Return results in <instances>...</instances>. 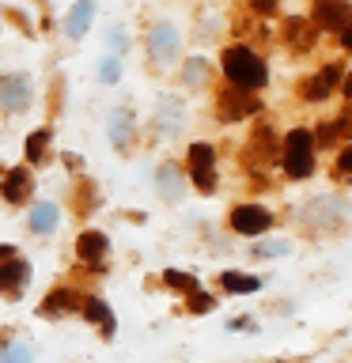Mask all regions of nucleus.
I'll list each match as a JSON object with an SVG mask.
<instances>
[{
  "label": "nucleus",
  "mask_w": 352,
  "mask_h": 363,
  "mask_svg": "<svg viewBox=\"0 0 352 363\" xmlns=\"http://www.w3.org/2000/svg\"><path fill=\"white\" fill-rule=\"evenodd\" d=\"M224 72L243 91H258V87H265V79H269L265 61H261L254 50H246V45H231V50L224 53Z\"/></svg>",
  "instance_id": "1"
},
{
  "label": "nucleus",
  "mask_w": 352,
  "mask_h": 363,
  "mask_svg": "<svg viewBox=\"0 0 352 363\" xmlns=\"http://www.w3.org/2000/svg\"><path fill=\"white\" fill-rule=\"evenodd\" d=\"M284 170L292 178H307L314 170V136L307 129H292L284 136Z\"/></svg>",
  "instance_id": "2"
},
{
  "label": "nucleus",
  "mask_w": 352,
  "mask_h": 363,
  "mask_svg": "<svg viewBox=\"0 0 352 363\" xmlns=\"http://www.w3.org/2000/svg\"><path fill=\"white\" fill-rule=\"evenodd\" d=\"M31 99H34V91H31V79H27V76L16 72V76H4V79H0V106H4L8 113L27 110Z\"/></svg>",
  "instance_id": "3"
},
{
  "label": "nucleus",
  "mask_w": 352,
  "mask_h": 363,
  "mask_svg": "<svg viewBox=\"0 0 352 363\" xmlns=\"http://www.w3.org/2000/svg\"><path fill=\"white\" fill-rule=\"evenodd\" d=\"M269 223H273V216L261 204H238L231 212V227L238 235H261V231H269Z\"/></svg>",
  "instance_id": "4"
},
{
  "label": "nucleus",
  "mask_w": 352,
  "mask_h": 363,
  "mask_svg": "<svg viewBox=\"0 0 352 363\" xmlns=\"http://www.w3.org/2000/svg\"><path fill=\"white\" fill-rule=\"evenodd\" d=\"M148 53H152V61H159V65L175 61V53H178V30L170 27V23L152 27V34H148Z\"/></svg>",
  "instance_id": "5"
},
{
  "label": "nucleus",
  "mask_w": 352,
  "mask_h": 363,
  "mask_svg": "<svg viewBox=\"0 0 352 363\" xmlns=\"http://www.w3.org/2000/svg\"><path fill=\"white\" fill-rule=\"evenodd\" d=\"M212 147L209 144H193L189 147V170H193V186H197L201 193H212Z\"/></svg>",
  "instance_id": "6"
},
{
  "label": "nucleus",
  "mask_w": 352,
  "mask_h": 363,
  "mask_svg": "<svg viewBox=\"0 0 352 363\" xmlns=\"http://www.w3.org/2000/svg\"><path fill=\"white\" fill-rule=\"evenodd\" d=\"M258 110V99H250V91H224V99H220V118L224 121H243L250 118V113Z\"/></svg>",
  "instance_id": "7"
},
{
  "label": "nucleus",
  "mask_w": 352,
  "mask_h": 363,
  "mask_svg": "<svg viewBox=\"0 0 352 363\" xmlns=\"http://www.w3.org/2000/svg\"><path fill=\"white\" fill-rule=\"evenodd\" d=\"M27 261H19L16 254L0 261V295H19L23 284H27Z\"/></svg>",
  "instance_id": "8"
},
{
  "label": "nucleus",
  "mask_w": 352,
  "mask_h": 363,
  "mask_svg": "<svg viewBox=\"0 0 352 363\" xmlns=\"http://www.w3.org/2000/svg\"><path fill=\"white\" fill-rule=\"evenodd\" d=\"M337 84H341V65H326L314 79H307V84H303V95H307V99H314V102H322Z\"/></svg>",
  "instance_id": "9"
},
{
  "label": "nucleus",
  "mask_w": 352,
  "mask_h": 363,
  "mask_svg": "<svg viewBox=\"0 0 352 363\" xmlns=\"http://www.w3.org/2000/svg\"><path fill=\"white\" fill-rule=\"evenodd\" d=\"M314 19L322 23L326 30H345V23H348V4H345V0H318Z\"/></svg>",
  "instance_id": "10"
},
{
  "label": "nucleus",
  "mask_w": 352,
  "mask_h": 363,
  "mask_svg": "<svg viewBox=\"0 0 352 363\" xmlns=\"http://www.w3.org/2000/svg\"><path fill=\"white\" fill-rule=\"evenodd\" d=\"M341 216H345V204H341V201H334V197H322V201L307 204V223H314V227L337 223Z\"/></svg>",
  "instance_id": "11"
},
{
  "label": "nucleus",
  "mask_w": 352,
  "mask_h": 363,
  "mask_svg": "<svg viewBox=\"0 0 352 363\" xmlns=\"http://www.w3.org/2000/svg\"><path fill=\"white\" fill-rule=\"evenodd\" d=\"M0 189H4L8 204H23V201H27V193H31V174L23 167L8 170V178H0Z\"/></svg>",
  "instance_id": "12"
},
{
  "label": "nucleus",
  "mask_w": 352,
  "mask_h": 363,
  "mask_svg": "<svg viewBox=\"0 0 352 363\" xmlns=\"http://www.w3.org/2000/svg\"><path fill=\"white\" fill-rule=\"evenodd\" d=\"M91 16H95V0H76L72 11H68V38H84Z\"/></svg>",
  "instance_id": "13"
},
{
  "label": "nucleus",
  "mask_w": 352,
  "mask_h": 363,
  "mask_svg": "<svg viewBox=\"0 0 352 363\" xmlns=\"http://www.w3.org/2000/svg\"><path fill=\"white\" fill-rule=\"evenodd\" d=\"M110 140H114V147H129V140H133V110H125V106H118L114 110V118H110Z\"/></svg>",
  "instance_id": "14"
},
{
  "label": "nucleus",
  "mask_w": 352,
  "mask_h": 363,
  "mask_svg": "<svg viewBox=\"0 0 352 363\" xmlns=\"http://www.w3.org/2000/svg\"><path fill=\"white\" fill-rule=\"evenodd\" d=\"M182 125V102L178 99H163L155 106V129H163V133H175Z\"/></svg>",
  "instance_id": "15"
},
{
  "label": "nucleus",
  "mask_w": 352,
  "mask_h": 363,
  "mask_svg": "<svg viewBox=\"0 0 352 363\" xmlns=\"http://www.w3.org/2000/svg\"><path fill=\"white\" fill-rule=\"evenodd\" d=\"M84 314H87L95 325H102V337H114V329H118V322H114L110 306L102 303V299H84Z\"/></svg>",
  "instance_id": "16"
},
{
  "label": "nucleus",
  "mask_w": 352,
  "mask_h": 363,
  "mask_svg": "<svg viewBox=\"0 0 352 363\" xmlns=\"http://www.w3.org/2000/svg\"><path fill=\"white\" fill-rule=\"evenodd\" d=\"M76 254L84 261H99L102 254H106V235H102V231H84V235H79V242H76Z\"/></svg>",
  "instance_id": "17"
},
{
  "label": "nucleus",
  "mask_w": 352,
  "mask_h": 363,
  "mask_svg": "<svg viewBox=\"0 0 352 363\" xmlns=\"http://www.w3.org/2000/svg\"><path fill=\"white\" fill-rule=\"evenodd\" d=\"M57 220H61V212H57V204H50V201H42L38 208L31 212V227L38 235H50L53 227H57Z\"/></svg>",
  "instance_id": "18"
},
{
  "label": "nucleus",
  "mask_w": 352,
  "mask_h": 363,
  "mask_svg": "<svg viewBox=\"0 0 352 363\" xmlns=\"http://www.w3.org/2000/svg\"><path fill=\"white\" fill-rule=\"evenodd\" d=\"M155 182H159V193H163L167 201H178L182 197V174H178V167H159V174H155Z\"/></svg>",
  "instance_id": "19"
},
{
  "label": "nucleus",
  "mask_w": 352,
  "mask_h": 363,
  "mask_svg": "<svg viewBox=\"0 0 352 363\" xmlns=\"http://www.w3.org/2000/svg\"><path fill=\"white\" fill-rule=\"evenodd\" d=\"M76 303H79V295L76 291H50V299L42 303V314H50V318H57V314H65V311H76Z\"/></svg>",
  "instance_id": "20"
},
{
  "label": "nucleus",
  "mask_w": 352,
  "mask_h": 363,
  "mask_svg": "<svg viewBox=\"0 0 352 363\" xmlns=\"http://www.w3.org/2000/svg\"><path fill=\"white\" fill-rule=\"evenodd\" d=\"M246 152H258L261 163H273V159H277V155H273V152H277V144H273V133L265 129V125H258V129H254V140L246 144Z\"/></svg>",
  "instance_id": "21"
},
{
  "label": "nucleus",
  "mask_w": 352,
  "mask_h": 363,
  "mask_svg": "<svg viewBox=\"0 0 352 363\" xmlns=\"http://www.w3.org/2000/svg\"><path fill=\"white\" fill-rule=\"evenodd\" d=\"M284 38H288L295 50H307V45H314V30H311V23H307V19H288Z\"/></svg>",
  "instance_id": "22"
},
{
  "label": "nucleus",
  "mask_w": 352,
  "mask_h": 363,
  "mask_svg": "<svg viewBox=\"0 0 352 363\" xmlns=\"http://www.w3.org/2000/svg\"><path fill=\"white\" fill-rule=\"evenodd\" d=\"M224 288H227V291H235V295L258 291V277H243V272H224Z\"/></svg>",
  "instance_id": "23"
},
{
  "label": "nucleus",
  "mask_w": 352,
  "mask_h": 363,
  "mask_svg": "<svg viewBox=\"0 0 352 363\" xmlns=\"http://www.w3.org/2000/svg\"><path fill=\"white\" fill-rule=\"evenodd\" d=\"M0 363H34V356H31V345H8L4 352H0Z\"/></svg>",
  "instance_id": "24"
},
{
  "label": "nucleus",
  "mask_w": 352,
  "mask_h": 363,
  "mask_svg": "<svg viewBox=\"0 0 352 363\" xmlns=\"http://www.w3.org/2000/svg\"><path fill=\"white\" fill-rule=\"evenodd\" d=\"M45 144H50V133H45V129L31 133L27 136V159H42L45 155Z\"/></svg>",
  "instance_id": "25"
},
{
  "label": "nucleus",
  "mask_w": 352,
  "mask_h": 363,
  "mask_svg": "<svg viewBox=\"0 0 352 363\" xmlns=\"http://www.w3.org/2000/svg\"><path fill=\"white\" fill-rule=\"evenodd\" d=\"M163 280L170 284V288H182V291H197V280L186 277V272H178V269H167L163 272Z\"/></svg>",
  "instance_id": "26"
},
{
  "label": "nucleus",
  "mask_w": 352,
  "mask_h": 363,
  "mask_svg": "<svg viewBox=\"0 0 352 363\" xmlns=\"http://www.w3.org/2000/svg\"><path fill=\"white\" fill-rule=\"evenodd\" d=\"M118 76H121V61H118V57H106L102 68H99V79H102V84H118Z\"/></svg>",
  "instance_id": "27"
},
{
  "label": "nucleus",
  "mask_w": 352,
  "mask_h": 363,
  "mask_svg": "<svg viewBox=\"0 0 352 363\" xmlns=\"http://www.w3.org/2000/svg\"><path fill=\"white\" fill-rule=\"evenodd\" d=\"M186 84H204V76H209V68H204V61H189L186 65Z\"/></svg>",
  "instance_id": "28"
},
{
  "label": "nucleus",
  "mask_w": 352,
  "mask_h": 363,
  "mask_svg": "<svg viewBox=\"0 0 352 363\" xmlns=\"http://www.w3.org/2000/svg\"><path fill=\"white\" fill-rule=\"evenodd\" d=\"M106 42H110V50H114V53H121V50H129V34H125L121 27H114V30L106 34Z\"/></svg>",
  "instance_id": "29"
},
{
  "label": "nucleus",
  "mask_w": 352,
  "mask_h": 363,
  "mask_svg": "<svg viewBox=\"0 0 352 363\" xmlns=\"http://www.w3.org/2000/svg\"><path fill=\"white\" fill-rule=\"evenodd\" d=\"M337 174H352V144L337 155Z\"/></svg>",
  "instance_id": "30"
},
{
  "label": "nucleus",
  "mask_w": 352,
  "mask_h": 363,
  "mask_svg": "<svg viewBox=\"0 0 352 363\" xmlns=\"http://www.w3.org/2000/svg\"><path fill=\"white\" fill-rule=\"evenodd\" d=\"M261 257H277V254H288V242H269V246H258Z\"/></svg>",
  "instance_id": "31"
},
{
  "label": "nucleus",
  "mask_w": 352,
  "mask_h": 363,
  "mask_svg": "<svg viewBox=\"0 0 352 363\" xmlns=\"http://www.w3.org/2000/svg\"><path fill=\"white\" fill-rule=\"evenodd\" d=\"M250 8L261 11V16H269V11H277V0H250Z\"/></svg>",
  "instance_id": "32"
},
{
  "label": "nucleus",
  "mask_w": 352,
  "mask_h": 363,
  "mask_svg": "<svg viewBox=\"0 0 352 363\" xmlns=\"http://www.w3.org/2000/svg\"><path fill=\"white\" fill-rule=\"evenodd\" d=\"M209 306H212V299H209V295H193V311H197V314H204Z\"/></svg>",
  "instance_id": "33"
},
{
  "label": "nucleus",
  "mask_w": 352,
  "mask_h": 363,
  "mask_svg": "<svg viewBox=\"0 0 352 363\" xmlns=\"http://www.w3.org/2000/svg\"><path fill=\"white\" fill-rule=\"evenodd\" d=\"M341 45H345V50H352V23H345V30H341Z\"/></svg>",
  "instance_id": "34"
},
{
  "label": "nucleus",
  "mask_w": 352,
  "mask_h": 363,
  "mask_svg": "<svg viewBox=\"0 0 352 363\" xmlns=\"http://www.w3.org/2000/svg\"><path fill=\"white\" fill-rule=\"evenodd\" d=\"M11 254H16L11 246H0V261H4V257H11Z\"/></svg>",
  "instance_id": "35"
},
{
  "label": "nucleus",
  "mask_w": 352,
  "mask_h": 363,
  "mask_svg": "<svg viewBox=\"0 0 352 363\" xmlns=\"http://www.w3.org/2000/svg\"><path fill=\"white\" fill-rule=\"evenodd\" d=\"M345 95H348V99H352V76H348V79H345Z\"/></svg>",
  "instance_id": "36"
}]
</instances>
